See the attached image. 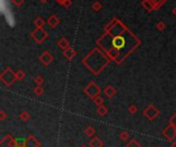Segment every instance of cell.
I'll list each match as a JSON object with an SVG mask.
<instances>
[{
    "label": "cell",
    "instance_id": "obj_29",
    "mask_svg": "<svg viewBox=\"0 0 176 147\" xmlns=\"http://www.w3.org/2000/svg\"><path fill=\"white\" fill-rule=\"evenodd\" d=\"M169 122H170V124H172V126L176 127V113L172 115V116L170 117V119H169Z\"/></svg>",
    "mask_w": 176,
    "mask_h": 147
},
{
    "label": "cell",
    "instance_id": "obj_19",
    "mask_svg": "<svg viewBox=\"0 0 176 147\" xmlns=\"http://www.w3.org/2000/svg\"><path fill=\"white\" fill-rule=\"evenodd\" d=\"M20 118L23 120V121L26 122L31 118V115H30V113L27 112V111H23V112H21V114H20Z\"/></svg>",
    "mask_w": 176,
    "mask_h": 147
},
{
    "label": "cell",
    "instance_id": "obj_11",
    "mask_svg": "<svg viewBox=\"0 0 176 147\" xmlns=\"http://www.w3.org/2000/svg\"><path fill=\"white\" fill-rule=\"evenodd\" d=\"M104 143L99 137H95L89 142V146L90 147H103Z\"/></svg>",
    "mask_w": 176,
    "mask_h": 147
},
{
    "label": "cell",
    "instance_id": "obj_9",
    "mask_svg": "<svg viewBox=\"0 0 176 147\" xmlns=\"http://www.w3.org/2000/svg\"><path fill=\"white\" fill-rule=\"evenodd\" d=\"M39 146H40V143H39V141L33 135H29L26 138L25 147H39Z\"/></svg>",
    "mask_w": 176,
    "mask_h": 147
},
{
    "label": "cell",
    "instance_id": "obj_22",
    "mask_svg": "<svg viewBox=\"0 0 176 147\" xmlns=\"http://www.w3.org/2000/svg\"><path fill=\"white\" fill-rule=\"evenodd\" d=\"M130 138V134H129L128 131H122V132L120 134V139L122 141H127V140Z\"/></svg>",
    "mask_w": 176,
    "mask_h": 147
},
{
    "label": "cell",
    "instance_id": "obj_31",
    "mask_svg": "<svg viewBox=\"0 0 176 147\" xmlns=\"http://www.w3.org/2000/svg\"><path fill=\"white\" fill-rule=\"evenodd\" d=\"M71 4H72L71 0H65V1H64L63 3H62V5L65 6L66 8H68V7H70V6H71Z\"/></svg>",
    "mask_w": 176,
    "mask_h": 147
},
{
    "label": "cell",
    "instance_id": "obj_23",
    "mask_svg": "<svg viewBox=\"0 0 176 147\" xmlns=\"http://www.w3.org/2000/svg\"><path fill=\"white\" fill-rule=\"evenodd\" d=\"M150 1L153 2V6H155V10H158V8H159L163 3H165L167 0H150Z\"/></svg>",
    "mask_w": 176,
    "mask_h": 147
},
{
    "label": "cell",
    "instance_id": "obj_28",
    "mask_svg": "<svg viewBox=\"0 0 176 147\" xmlns=\"http://www.w3.org/2000/svg\"><path fill=\"white\" fill-rule=\"evenodd\" d=\"M34 94L36 96H41L42 94H43V88H42V86H37L36 88H34Z\"/></svg>",
    "mask_w": 176,
    "mask_h": 147
},
{
    "label": "cell",
    "instance_id": "obj_40",
    "mask_svg": "<svg viewBox=\"0 0 176 147\" xmlns=\"http://www.w3.org/2000/svg\"><path fill=\"white\" fill-rule=\"evenodd\" d=\"M82 147H84V146H82Z\"/></svg>",
    "mask_w": 176,
    "mask_h": 147
},
{
    "label": "cell",
    "instance_id": "obj_39",
    "mask_svg": "<svg viewBox=\"0 0 176 147\" xmlns=\"http://www.w3.org/2000/svg\"><path fill=\"white\" fill-rule=\"evenodd\" d=\"M39 147H41V146H39Z\"/></svg>",
    "mask_w": 176,
    "mask_h": 147
},
{
    "label": "cell",
    "instance_id": "obj_21",
    "mask_svg": "<svg viewBox=\"0 0 176 147\" xmlns=\"http://www.w3.org/2000/svg\"><path fill=\"white\" fill-rule=\"evenodd\" d=\"M93 101H94V103H95L97 106H101V105H103L104 99H103V98H102L100 95H98L97 97H95L94 99H93Z\"/></svg>",
    "mask_w": 176,
    "mask_h": 147
},
{
    "label": "cell",
    "instance_id": "obj_5",
    "mask_svg": "<svg viewBox=\"0 0 176 147\" xmlns=\"http://www.w3.org/2000/svg\"><path fill=\"white\" fill-rule=\"evenodd\" d=\"M159 114H160L159 109H158L155 105H153V104L148 105L143 110V115L146 117V118H148L149 120H151V121L157 118V117L159 116Z\"/></svg>",
    "mask_w": 176,
    "mask_h": 147
},
{
    "label": "cell",
    "instance_id": "obj_13",
    "mask_svg": "<svg viewBox=\"0 0 176 147\" xmlns=\"http://www.w3.org/2000/svg\"><path fill=\"white\" fill-rule=\"evenodd\" d=\"M48 25L52 27V28H56V27L60 24V20L58 19L56 15H52V17L48 20Z\"/></svg>",
    "mask_w": 176,
    "mask_h": 147
},
{
    "label": "cell",
    "instance_id": "obj_8",
    "mask_svg": "<svg viewBox=\"0 0 176 147\" xmlns=\"http://www.w3.org/2000/svg\"><path fill=\"white\" fill-rule=\"evenodd\" d=\"M39 60H40V62H41L42 64H43L44 66H48L53 61H54V57H53L52 53H50L48 52H44L40 56Z\"/></svg>",
    "mask_w": 176,
    "mask_h": 147
},
{
    "label": "cell",
    "instance_id": "obj_27",
    "mask_svg": "<svg viewBox=\"0 0 176 147\" xmlns=\"http://www.w3.org/2000/svg\"><path fill=\"white\" fill-rule=\"evenodd\" d=\"M34 82L37 84V86H42V83H43V78L41 77V75H37V76H35L34 78Z\"/></svg>",
    "mask_w": 176,
    "mask_h": 147
},
{
    "label": "cell",
    "instance_id": "obj_7",
    "mask_svg": "<svg viewBox=\"0 0 176 147\" xmlns=\"http://www.w3.org/2000/svg\"><path fill=\"white\" fill-rule=\"evenodd\" d=\"M163 136L166 138L168 141H173L176 138V127L169 124L168 127L164 129L163 131Z\"/></svg>",
    "mask_w": 176,
    "mask_h": 147
},
{
    "label": "cell",
    "instance_id": "obj_18",
    "mask_svg": "<svg viewBox=\"0 0 176 147\" xmlns=\"http://www.w3.org/2000/svg\"><path fill=\"white\" fill-rule=\"evenodd\" d=\"M44 24H45V22H44V20L41 19L40 17L36 18L34 21V25L36 26V28H42V27L44 26Z\"/></svg>",
    "mask_w": 176,
    "mask_h": 147
},
{
    "label": "cell",
    "instance_id": "obj_20",
    "mask_svg": "<svg viewBox=\"0 0 176 147\" xmlns=\"http://www.w3.org/2000/svg\"><path fill=\"white\" fill-rule=\"evenodd\" d=\"M126 147H141V145H140V143L136 139H132L127 143Z\"/></svg>",
    "mask_w": 176,
    "mask_h": 147
},
{
    "label": "cell",
    "instance_id": "obj_3",
    "mask_svg": "<svg viewBox=\"0 0 176 147\" xmlns=\"http://www.w3.org/2000/svg\"><path fill=\"white\" fill-rule=\"evenodd\" d=\"M0 78L1 81L3 82L5 86H12L15 83V81L17 80V76H15V73L10 68H6L3 72L0 75Z\"/></svg>",
    "mask_w": 176,
    "mask_h": 147
},
{
    "label": "cell",
    "instance_id": "obj_26",
    "mask_svg": "<svg viewBox=\"0 0 176 147\" xmlns=\"http://www.w3.org/2000/svg\"><path fill=\"white\" fill-rule=\"evenodd\" d=\"M137 111H138V108L136 107L135 105H131V106H129V109H128V112L130 113L131 115H134L137 113Z\"/></svg>",
    "mask_w": 176,
    "mask_h": 147
},
{
    "label": "cell",
    "instance_id": "obj_10",
    "mask_svg": "<svg viewBox=\"0 0 176 147\" xmlns=\"http://www.w3.org/2000/svg\"><path fill=\"white\" fill-rule=\"evenodd\" d=\"M63 56L66 58L67 60H72L73 58L76 56V52H75L73 48H66V50H63Z\"/></svg>",
    "mask_w": 176,
    "mask_h": 147
},
{
    "label": "cell",
    "instance_id": "obj_15",
    "mask_svg": "<svg viewBox=\"0 0 176 147\" xmlns=\"http://www.w3.org/2000/svg\"><path fill=\"white\" fill-rule=\"evenodd\" d=\"M97 113L100 115V116H105V115L108 113V109H107V107L104 106V105L98 106V108H97Z\"/></svg>",
    "mask_w": 176,
    "mask_h": 147
},
{
    "label": "cell",
    "instance_id": "obj_30",
    "mask_svg": "<svg viewBox=\"0 0 176 147\" xmlns=\"http://www.w3.org/2000/svg\"><path fill=\"white\" fill-rule=\"evenodd\" d=\"M165 28H166V25H165V23H163V22H159V23L157 24V29H158V30L163 31Z\"/></svg>",
    "mask_w": 176,
    "mask_h": 147
},
{
    "label": "cell",
    "instance_id": "obj_2",
    "mask_svg": "<svg viewBox=\"0 0 176 147\" xmlns=\"http://www.w3.org/2000/svg\"><path fill=\"white\" fill-rule=\"evenodd\" d=\"M81 62L88 67L91 72L94 73V75H98V73L101 72L109 63V59L108 57H105L98 48H94Z\"/></svg>",
    "mask_w": 176,
    "mask_h": 147
},
{
    "label": "cell",
    "instance_id": "obj_33",
    "mask_svg": "<svg viewBox=\"0 0 176 147\" xmlns=\"http://www.w3.org/2000/svg\"><path fill=\"white\" fill-rule=\"evenodd\" d=\"M6 118V113L3 110L0 111V120H3Z\"/></svg>",
    "mask_w": 176,
    "mask_h": 147
},
{
    "label": "cell",
    "instance_id": "obj_32",
    "mask_svg": "<svg viewBox=\"0 0 176 147\" xmlns=\"http://www.w3.org/2000/svg\"><path fill=\"white\" fill-rule=\"evenodd\" d=\"M12 3L15 6H21L24 3V0H12Z\"/></svg>",
    "mask_w": 176,
    "mask_h": 147
},
{
    "label": "cell",
    "instance_id": "obj_16",
    "mask_svg": "<svg viewBox=\"0 0 176 147\" xmlns=\"http://www.w3.org/2000/svg\"><path fill=\"white\" fill-rule=\"evenodd\" d=\"M58 46H59L60 48H62V50H66V48H69V42L68 40L66 38H61L60 39V41L58 42Z\"/></svg>",
    "mask_w": 176,
    "mask_h": 147
},
{
    "label": "cell",
    "instance_id": "obj_34",
    "mask_svg": "<svg viewBox=\"0 0 176 147\" xmlns=\"http://www.w3.org/2000/svg\"><path fill=\"white\" fill-rule=\"evenodd\" d=\"M172 13H173V15H174L175 17H176V7L173 8V10H172Z\"/></svg>",
    "mask_w": 176,
    "mask_h": 147
},
{
    "label": "cell",
    "instance_id": "obj_1",
    "mask_svg": "<svg viewBox=\"0 0 176 147\" xmlns=\"http://www.w3.org/2000/svg\"><path fill=\"white\" fill-rule=\"evenodd\" d=\"M107 27H110L115 31L105 30L104 36L107 37L109 40L110 48L105 50L106 55L110 60L121 64L122 60L126 59L131 53L140 44V41L132 32L128 30L117 19H113Z\"/></svg>",
    "mask_w": 176,
    "mask_h": 147
},
{
    "label": "cell",
    "instance_id": "obj_24",
    "mask_svg": "<svg viewBox=\"0 0 176 147\" xmlns=\"http://www.w3.org/2000/svg\"><path fill=\"white\" fill-rule=\"evenodd\" d=\"M92 8L95 12H99V10H102V4L100 3L99 1H95L94 3L92 4Z\"/></svg>",
    "mask_w": 176,
    "mask_h": 147
},
{
    "label": "cell",
    "instance_id": "obj_38",
    "mask_svg": "<svg viewBox=\"0 0 176 147\" xmlns=\"http://www.w3.org/2000/svg\"><path fill=\"white\" fill-rule=\"evenodd\" d=\"M158 147H162V146H158Z\"/></svg>",
    "mask_w": 176,
    "mask_h": 147
},
{
    "label": "cell",
    "instance_id": "obj_37",
    "mask_svg": "<svg viewBox=\"0 0 176 147\" xmlns=\"http://www.w3.org/2000/svg\"><path fill=\"white\" fill-rule=\"evenodd\" d=\"M46 1H48V0H40V2H41V3H45Z\"/></svg>",
    "mask_w": 176,
    "mask_h": 147
},
{
    "label": "cell",
    "instance_id": "obj_36",
    "mask_svg": "<svg viewBox=\"0 0 176 147\" xmlns=\"http://www.w3.org/2000/svg\"><path fill=\"white\" fill-rule=\"evenodd\" d=\"M170 147H176V142H174V143H173Z\"/></svg>",
    "mask_w": 176,
    "mask_h": 147
},
{
    "label": "cell",
    "instance_id": "obj_12",
    "mask_svg": "<svg viewBox=\"0 0 176 147\" xmlns=\"http://www.w3.org/2000/svg\"><path fill=\"white\" fill-rule=\"evenodd\" d=\"M104 94H105L106 97L111 99V98H113L117 95V91H115V88L112 86H108L107 88H104Z\"/></svg>",
    "mask_w": 176,
    "mask_h": 147
},
{
    "label": "cell",
    "instance_id": "obj_35",
    "mask_svg": "<svg viewBox=\"0 0 176 147\" xmlns=\"http://www.w3.org/2000/svg\"><path fill=\"white\" fill-rule=\"evenodd\" d=\"M56 1H57V2H59L60 4H62V3H63L64 1H65V0H56Z\"/></svg>",
    "mask_w": 176,
    "mask_h": 147
},
{
    "label": "cell",
    "instance_id": "obj_14",
    "mask_svg": "<svg viewBox=\"0 0 176 147\" xmlns=\"http://www.w3.org/2000/svg\"><path fill=\"white\" fill-rule=\"evenodd\" d=\"M142 6L146 10H148V12H151V10H155V6H153V2L150 0H142Z\"/></svg>",
    "mask_w": 176,
    "mask_h": 147
},
{
    "label": "cell",
    "instance_id": "obj_25",
    "mask_svg": "<svg viewBox=\"0 0 176 147\" xmlns=\"http://www.w3.org/2000/svg\"><path fill=\"white\" fill-rule=\"evenodd\" d=\"M15 76H17L18 80H23L24 78H25L26 74H25V72H24V71L19 70V71H17V73H15Z\"/></svg>",
    "mask_w": 176,
    "mask_h": 147
},
{
    "label": "cell",
    "instance_id": "obj_4",
    "mask_svg": "<svg viewBox=\"0 0 176 147\" xmlns=\"http://www.w3.org/2000/svg\"><path fill=\"white\" fill-rule=\"evenodd\" d=\"M100 92H101V90H100V88L95 83L94 81H91L84 90V93L86 94L88 97H90L91 99H94L95 97H97L98 95H100Z\"/></svg>",
    "mask_w": 176,
    "mask_h": 147
},
{
    "label": "cell",
    "instance_id": "obj_17",
    "mask_svg": "<svg viewBox=\"0 0 176 147\" xmlns=\"http://www.w3.org/2000/svg\"><path fill=\"white\" fill-rule=\"evenodd\" d=\"M84 133H86V135L88 136V137H94L95 136V134H96V130L94 128H93V127H88V128L86 129V130H84Z\"/></svg>",
    "mask_w": 176,
    "mask_h": 147
},
{
    "label": "cell",
    "instance_id": "obj_6",
    "mask_svg": "<svg viewBox=\"0 0 176 147\" xmlns=\"http://www.w3.org/2000/svg\"><path fill=\"white\" fill-rule=\"evenodd\" d=\"M30 37L34 39L37 43H41V42L48 37V33H46L42 28H36L30 34Z\"/></svg>",
    "mask_w": 176,
    "mask_h": 147
}]
</instances>
